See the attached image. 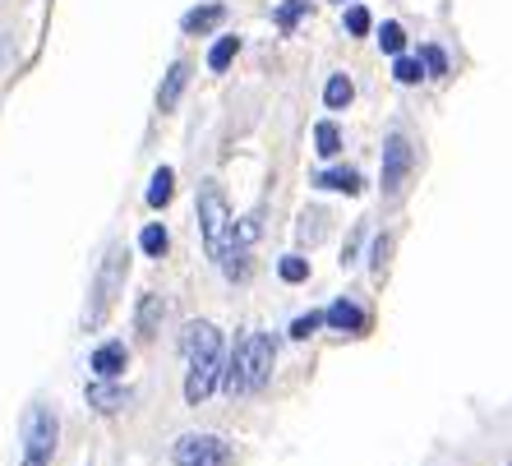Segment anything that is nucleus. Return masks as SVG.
<instances>
[{"label":"nucleus","instance_id":"7","mask_svg":"<svg viewBox=\"0 0 512 466\" xmlns=\"http://www.w3.org/2000/svg\"><path fill=\"white\" fill-rule=\"evenodd\" d=\"M411 167H416L411 144H406L402 134H388V144H383V199H397V194H402Z\"/></svg>","mask_w":512,"mask_h":466},{"label":"nucleus","instance_id":"4","mask_svg":"<svg viewBox=\"0 0 512 466\" xmlns=\"http://www.w3.org/2000/svg\"><path fill=\"white\" fill-rule=\"evenodd\" d=\"M199 222H203V245H208V254H222L227 250V240H231V227H236V217H231L227 208V194L217 190L213 180L199 190Z\"/></svg>","mask_w":512,"mask_h":466},{"label":"nucleus","instance_id":"8","mask_svg":"<svg viewBox=\"0 0 512 466\" xmlns=\"http://www.w3.org/2000/svg\"><path fill=\"white\" fill-rule=\"evenodd\" d=\"M125 365H130L125 342H107V347L93 351V374H97V379H120V374H125Z\"/></svg>","mask_w":512,"mask_h":466},{"label":"nucleus","instance_id":"11","mask_svg":"<svg viewBox=\"0 0 512 466\" xmlns=\"http://www.w3.org/2000/svg\"><path fill=\"white\" fill-rule=\"evenodd\" d=\"M185 84H190V65H185V60H176V65L167 70V79H162V88H157V107H162V111H176Z\"/></svg>","mask_w":512,"mask_h":466},{"label":"nucleus","instance_id":"20","mask_svg":"<svg viewBox=\"0 0 512 466\" xmlns=\"http://www.w3.org/2000/svg\"><path fill=\"white\" fill-rule=\"evenodd\" d=\"M323 222H328V217H323V208H310V213L300 217V245H319L323 240Z\"/></svg>","mask_w":512,"mask_h":466},{"label":"nucleus","instance_id":"9","mask_svg":"<svg viewBox=\"0 0 512 466\" xmlns=\"http://www.w3.org/2000/svg\"><path fill=\"white\" fill-rule=\"evenodd\" d=\"M323 323H333L337 333H365V310L351 305V300H333V305L323 310Z\"/></svg>","mask_w":512,"mask_h":466},{"label":"nucleus","instance_id":"3","mask_svg":"<svg viewBox=\"0 0 512 466\" xmlns=\"http://www.w3.org/2000/svg\"><path fill=\"white\" fill-rule=\"evenodd\" d=\"M125 273H130V250H125V245H111L107 259H102V268H97L93 305H88V314H84L88 328H102V323H107L111 305H116L120 287H125Z\"/></svg>","mask_w":512,"mask_h":466},{"label":"nucleus","instance_id":"1","mask_svg":"<svg viewBox=\"0 0 512 466\" xmlns=\"http://www.w3.org/2000/svg\"><path fill=\"white\" fill-rule=\"evenodd\" d=\"M185 360H190L185 402L203 407L217 388V374H222V333H217L213 323H190V328H185Z\"/></svg>","mask_w":512,"mask_h":466},{"label":"nucleus","instance_id":"21","mask_svg":"<svg viewBox=\"0 0 512 466\" xmlns=\"http://www.w3.org/2000/svg\"><path fill=\"white\" fill-rule=\"evenodd\" d=\"M305 14H310V0H286V5H277V28H282V33H291Z\"/></svg>","mask_w":512,"mask_h":466},{"label":"nucleus","instance_id":"15","mask_svg":"<svg viewBox=\"0 0 512 466\" xmlns=\"http://www.w3.org/2000/svg\"><path fill=\"white\" fill-rule=\"evenodd\" d=\"M351 97H356V84H351L346 74H333V79H328V88H323V107H328V111H346V107H351Z\"/></svg>","mask_w":512,"mask_h":466},{"label":"nucleus","instance_id":"28","mask_svg":"<svg viewBox=\"0 0 512 466\" xmlns=\"http://www.w3.org/2000/svg\"><path fill=\"white\" fill-rule=\"evenodd\" d=\"M319 323H323V314H319V310H310V314H300V319H296V323H291V337H300V342H305V337H310V333H314V328H319Z\"/></svg>","mask_w":512,"mask_h":466},{"label":"nucleus","instance_id":"19","mask_svg":"<svg viewBox=\"0 0 512 466\" xmlns=\"http://www.w3.org/2000/svg\"><path fill=\"white\" fill-rule=\"evenodd\" d=\"M393 79L397 84H420V79H425V65H420V56H397L393 60Z\"/></svg>","mask_w":512,"mask_h":466},{"label":"nucleus","instance_id":"14","mask_svg":"<svg viewBox=\"0 0 512 466\" xmlns=\"http://www.w3.org/2000/svg\"><path fill=\"white\" fill-rule=\"evenodd\" d=\"M125 388H116V383H107V379H93L88 383V407H97V411H120L125 407Z\"/></svg>","mask_w":512,"mask_h":466},{"label":"nucleus","instance_id":"23","mask_svg":"<svg viewBox=\"0 0 512 466\" xmlns=\"http://www.w3.org/2000/svg\"><path fill=\"white\" fill-rule=\"evenodd\" d=\"M379 47H383V56H402V47H406L402 24H383L379 28Z\"/></svg>","mask_w":512,"mask_h":466},{"label":"nucleus","instance_id":"16","mask_svg":"<svg viewBox=\"0 0 512 466\" xmlns=\"http://www.w3.org/2000/svg\"><path fill=\"white\" fill-rule=\"evenodd\" d=\"M171 194H176V171H171V167H157L153 171V185H148V208H167Z\"/></svg>","mask_w":512,"mask_h":466},{"label":"nucleus","instance_id":"26","mask_svg":"<svg viewBox=\"0 0 512 466\" xmlns=\"http://www.w3.org/2000/svg\"><path fill=\"white\" fill-rule=\"evenodd\" d=\"M370 24H374V19H370V10H365V5H351V10H346V33H351V37H365V33H370Z\"/></svg>","mask_w":512,"mask_h":466},{"label":"nucleus","instance_id":"10","mask_svg":"<svg viewBox=\"0 0 512 466\" xmlns=\"http://www.w3.org/2000/svg\"><path fill=\"white\" fill-rule=\"evenodd\" d=\"M222 19H227V5H199V10H190L185 19H180V33H185V37H203V33H213Z\"/></svg>","mask_w":512,"mask_h":466},{"label":"nucleus","instance_id":"18","mask_svg":"<svg viewBox=\"0 0 512 466\" xmlns=\"http://www.w3.org/2000/svg\"><path fill=\"white\" fill-rule=\"evenodd\" d=\"M236 51H240V37H217V47L208 51V70L222 74L231 60H236Z\"/></svg>","mask_w":512,"mask_h":466},{"label":"nucleus","instance_id":"29","mask_svg":"<svg viewBox=\"0 0 512 466\" xmlns=\"http://www.w3.org/2000/svg\"><path fill=\"white\" fill-rule=\"evenodd\" d=\"M356 250H360V231H356V236H351V240H346V254H342V263H351V259H356Z\"/></svg>","mask_w":512,"mask_h":466},{"label":"nucleus","instance_id":"22","mask_svg":"<svg viewBox=\"0 0 512 466\" xmlns=\"http://www.w3.org/2000/svg\"><path fill=\"white\" fill-rule=\"evenodd\" d=\"M420 65H425L429 79H443V74H448V56H443V47H434V42L420 47Z\"/></svg>","mask_w":512,"mask_h":466},{"label":"nucleus","instance_id":"24","mask_svg":"<svg viewBox=\"0 0 512 466\" xmlns=\"http://www.w3.org/2000/svg\"><path fill=\"white\" fill-rule=\"evenodd\" d=\"M139 250H143V254H153V259H162V254H167V231H162V227H143Z\"/></svg>","mask_w":512,"mask_h":466},{"label":"nucleus","instance_id":"27","mask_svg":"<svg viewBox=\"0 0 512 466\" xmlns=\"http://www.w3.org/2000/svg\"><path fill=\"white\" fill-rule=\"evenodd\" d=\"M388 254H393V236H379L374 240V254H370V268L383 277V268H388Z\"/></svg>","mask_w":512,"mask_h":466},{"label":"nucleus","instance_id":"25","mask_svg":"<svg viewBox=\"0 0 512 466\" xmlns=\"http://www.w3.org/2000/svg\"><path fill=\"white\" fill-rule=\"evenodd\" d=\"M277 273H282V282H305V277H310V263L300 259V254H286V259L277 263Z\"/></svg>","mask_w":512,"mask_h":466},{"label":"nucleus","instance_id":"6","mask_svg":"<svg viewBox=\"0 0 512 466\" xmlns=\"http://www.w3.org/2000/svg\"><path fill=\"white\" fill-rule=\"evenodd\" d=\"M56 411L51 407H28L24 416V466H47L56 453Z\"/></svg>","mask_w":512,"mask_h":466},{"label":"nucleus","instance_id":"12","mask_svg":"<svg viewBox=\"0 0 512 466\" xmlns=\"http://www.w3.org/2000/svg\"><path fill=\"white\" fill-rule=\"evenodd\" d=\"M162 319H167V300H162V296H153V291H148V296L139 300V314H134V328H139L143 337H153L157 328H162Z\"/></svg>","mask_w":512,"mask_h":466},{"label":"nucleus","instance_id":"5","mask_svg":"<svg viewBox=\"0 0 512 466\" xmlns=\"http://www.w3.org/2000/svg\"><path fill=\"white\" fill-rule=\"evenodd\" d=\"M171 462L176 466H231L236 453H231V443H222L217 434H180L171 443Z\"/></svg>","mask_w":512,"mask_h":466},{"label":"nucleus","instance_id":"2","mask_svg":"<svg viewBox=\"0 0 512 466\" xmlns=\"http://www.w3.org/2000/svg\"><path fill=\"white\" fill-rule=\"evenodd\" d=\"M268 374H273V337L250 333V337H240L236 342L227 370L217 374V379H222V388H227L231 397H250L268 383Z\"/></svg>","mask_w":512,"mask_h":466},{"label":"nucleus","instance_id":"13","mask_svg":"<svg viewBox=\"0 0 512 466\" xmlns=\"http://www.w3.org/2000/svg\"><path fill=\"white\" fill-rule=\"evenodd\" d=\"M314 185H319V190H342V194H360V190H365V180H360V171H351V167L319 171V176H314Z\"/></svg>","mask_w":512,"mask_h":466},{"label":"nucleus","instance_id":"17","mask_svg":"<svg viewBox=\"0 0 512 466\" xmlns=\"http://www.w3.org/2000/svg\"><path fill=\"white\" fill-rule=\"evenodd\" d=\"M314 153H319V157H337V153H342V130H337L333 120H319V125H314Z\"/></svg>","mask_w":512,"mask_h":466}]
</instances>
